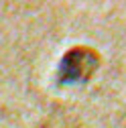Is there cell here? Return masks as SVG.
Segmentation results:
<instances>
[{
  "label": "cell",
  "instance_id": "cell-1",
  "mask_svg": "<svg viewBox=\"0 0 126 128\" xmlns=\"http://www.w3.org/2000/svg\"><path fill=\"white\" fill-rule=\"evenodd\" d=\"M98 67V53L88 47H75L63 55L59 63V84L71 86L90 79Z\"/></svg>",
  "mask_w": 126,
  "mask_h": 128
}]
</instances>
